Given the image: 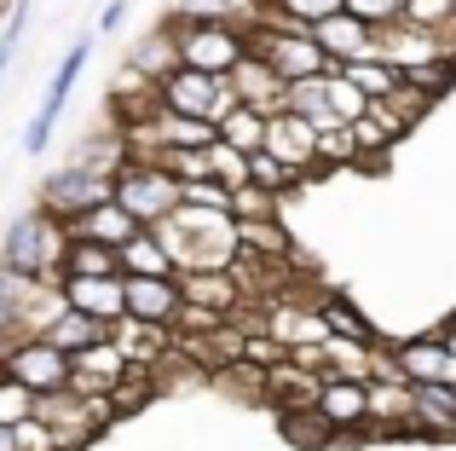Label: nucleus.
Returning a JSON list of instances; mask_svg holds the SVG:
<instances>
[{
    "mask_svg": "<svg viewBox=\"0 0 456 451\" xmlns=\"http://www.w3.org/2000/svg\"><path fill=\"white\" fill-rule=\"evenodd\" d=\"M104 336H110V330H104V324H93V318L69 313V307H64V313H58L53 324L41 330V341H53V348L64 353V359H76V353H87L93 341H104Z\"/></svg>",
    "mask_w": 456,
    "mask_h": 451,
    "instance_id": "5701e85b",
    "label": "nucleus"
},
{
    "mask_svg": "<svg viewBox=\"0 0 456 451\" xmlns=\"http://www.w3.org/2000/svg\"><path fill=\"white\" fill-rule=\"evenodd\" d=\"M248 185H255V192H266V197H289V192H295L301 180H295V174L283 168L278 157H266V151H255V157H248Z\"/></svg>",
    "mask_w": 456,
    "mask_h": 451,
    "instance_id": "7c9ffc66",
    "label": "nucleus"
},
{
    "mask_svg": "<svg viewBox=\"0 0 456 451\" xmlns=\"http://www.w3.org/2000/svg\"><path fill=\"white\" fill-rule=\"evenodd\" d=\"M225 81H232L237 104H248V111H260V116H278V111H283V81L272 76L260 58H243V64H237Z\"/></svg>",
    "mask_w": 456,
    "mask_h": 451,
    "instance_id": "a211bd4d",
    "label": "nucleus"
},
{
    "mask_svg": "<svg viewBox=\"0 0 456 451\" xmlns=\"http://www.w3.org/2000/svg\"><path fill=\"white\" fill-rule=\"evenodd\" d=\"M122 18H127V0H110V6H104V18H99V29H116Z\"/></svg>",
    "mask_w": 456,
    "mask_h": 451,
    "instance_id": "c03bdc74",
    "label": "nucleus"
},
{
    "mask_svg": "<svg viewBox=\"0 0 456 451\" xmlns=\"http://www.w3.org/2000/svg\"><path fill=\"white\" fill-rule=\"evenodd\" d=\"M58 295H64L69 313L93 318V324H104V330H110L116 318L127 313V290H122V278H58Z\"/></svg>",
    "mask_w": 456,
    "mask_h": 451,
    "instance_id": "9d476101",
    "label": "nucleus"
},
{
    "mask_svg": "<svg viewBox=\"0 0 456 451\" xmlns=\"http://www.w3.org/2000/svg\"><path fill=\"white\" fill-rule=\"evenodd\" d=\"M289 353L278 348L272 336H260V330H243V365H255V371H272V365H283Z\"/></svg>",
    "mask_w": 456,
    "mask_h": 451,
    "instance_id": "79ce46f5",
    "label": "nucleus"
},
{
    "mask_svg": "<svg viewBox=\"0 0 456 451\" xmlns=\"http://www.w3.org/2000/svg\"><path fill=\"white\" fill-rule=\"evenodd\" d=\"M318 411L323 422H330L341 440H353L358 429H364V382H341V376H323V388H318Z\"/></svg>",
    "mask_w": 456,
    "mask_h": 451,
    "instance_id": "2eb2a0df",
    "label": "nucleus"
},
{
    "mask_svg": "<svg viewBox=\"0 0 456 451\" xmlns=\"http://www.w3.org/2000/svg\"><path fill=\"white\" fill-rule=\"evenodd\" d=\"M411 434H456V394L451 388H411Z\"/></svg>",
    "mask_w": 456,
    "mask_h": 451,
    "instance_id": "6ab92c4d",
    "label": "nucleus"
},
{
    "mask_svg": "<svg viewBox=\"0 0 456 451\" xmlns=\"http://www.w3.org/2000/svg\"><path fill=\"white\" fill-rule=\"evenodd\" d=\"M312 139H318V127L301 122V116H289V111H278V116H266V157H278L283 168L295 174V180H318V157H312Z\"/></svg>",
    "mask_w": 456,
    "mask_h": 451,
    "instance_id": "1a4fd4ad",
    "label": "nucleus"
},
{
    "mask_svg": "<svg viewBox=\"0 0 456 451\" xmlns=\"http://www.w3.org/2000/svg\"><path fill=\"white\" fill-rule=\"evenodd\" d=\"M225 215H232L237 226H248V220H278V197L255 192V185H237L232 203H225Z\"/></svg>",
    "mask_w": 456,
    "mask_h": 451,
    "instance_id": "e433bc0d",
    "label": "nucleus"
},
{
    "mask_svg": "<svg viewBox=\"0 0 456 451\" xmlns=\"http://www.w3.org/2000/svg\"><path fill=\"white\" fill-rule=\"evenodd\" d=\"M306 35H312V46H318V53L330 58V70H346L353 58H370V41H376V35H370L358 18H346V12L323 18L318 29H306Z\"/></svg>",
    "mask_w": 456,
    "mask_h": 451,
    "instance_id": "ddd939ff",
    "label": "nucleus"
},
{
    "mask_svg": "<svg viewBox=\"0 0 456 451\" xmlns=\"http://www.w3.org/2000/svg\"><path fill=\"white\" fill-rule=\"evenodd\" d=\"M87 58H93V35H81L76 46L64 53V64H58V76L46 81V99L35 104V116H29V127H23V151H46L53 145V134H58V116H64V104H69V87L81 81V70H87Z\"/></svg>",
    "mask_w": 456,
    "mask_h": 451,
    "instance_id": "39448f33",
    "label": "nucleus"
},
{
    "mask_svg": "<svg viewBox=\"0 0 456 451\" xmlns=\"http://www.w3.org/2000/svg\"><path fill=\"white\" fill-rule=\"evenodd\" d=\"M248 58H260L283 87L312 81V76H330V58L312 46V35L306 29H283V23H260V29H248Z\"/></svg>",
    "mask_w": 456,
    "mask_h": 451,
    "instance_id": "7ed1b4c3",
    "label": "nucleus"
},
{
    "mask_svg": "<svg viewBox=\"0 0 456 451\" xmlns=\"http://www.w3.org/2000/svg\"><path fill=\"white\" fill-rule=\"evenodd\" d=\"M69 237H81V243H104V249H122V243H134L139 237V226H134V215H127L122 203H99V209H87L81 220H69L64 226Z\"/></svg>",
    "mask_w": 456,
    "mask_h": 451,
    "instance_id": "f3484780",
    "label": "nucleus"
},
{
    "mask_svg": "<svg viewBox=\"0 0 456 451\" xmlns=\"http://www.w3.org/2000/svg\"><path fill=\"white\" fill-rule=\"evenodd\" d=\"M232 226H237V220H232ZM237 255L278 266V260H289V232H283L278 220H248V226H237Z\"/></svg>",
    "mask_w": 456,
    "mask_h": 451,
    "instance_id": "4be33fe9",
    "label": "nucleus"
},
{
    "mask_svg": "<svg viewBox=\"0 0 456 451\" xmlns=\"http://www.w3.org/2000/svg\"><path fill=\"white\" fill-rule=\"evenodd\" d=\"M208 180H214V185H225V192H237V185H248V157H243V151H232V145H220V139H214V145H208Z\"/></svg>",
    "mask_w": 456,
    "mask_h": 451,
    "instance_id": "72a5a7b5",
    "label": "nucleus"
},
{
    "mask_svg": "<svg viewBox=\"0 0 456 451\" xmlns=\"http://www.w3.org/2000/svg\"><path fill=\"white\" fill-rule=\"evenodd\" d=\"M174 53L185 70L220 81L248 58V35L232 29V23H174Z\"/></svg>",
    "mask_w": 456,
    "mask_h": 451,
    "instance_id": "20e7f679",
    "label": "nucleus"
},
{
    "mask_svg": "<svg viewBox=\"0 0 456 451\" xmlns=\"http://www.w3.org/2000/svg\"><path fill=\"white\" fill-rule=\"evenodd\" d=\"M179 203H185V209H208V215H225L232 192L214 185V180H191V185H179Z\"/></svg>",
    "mask_w": 456,
    "mask_h": 451,
    "instance_id": "a19ab883",
    "label": "nucleus"
},
{
    "mask_svg": "<svg viewBox=\"0 0 456 451\" xmlns=\"http://www.w3.org/2000/svg\"><path fill=\"white\" fill-rule=\"evenodd\" d=\"M451 76H456V58H428V64H416V70H404V87H416V93H428V99L439 104V93L451 87Z\"/></svg>",
    "mask_w": 456,
    "mask_h": 451,
    "instance_id": "c9c22d12",
    "label": "nucleus"
},
{
    "mask_svg": "<svg viewBox=\"0 0 456 451\" xmlns=\"http://www.w3.org/2000/svg\"><path fill=\"white\" fill-rule=\"evenodd\" d=\"M439 341H445V348H451V359H456V324H445V330H439Z\"/></svg>",
    "mask_w": 456,
    "mask_h": 451,
    "instance_id": "a18cd8bd",
    "label": "nucleus"
},
{
    "mask_svg": "<svg viewBox=\"0 0 456 451\" xmlns=\"http://www.w3.org/2000/svg\"><path fill=\"white\" fill-rule=\"evenodd\" d=\"M323 93H330V116H335L341 127H353L358 116L370 111V99H364V93H358L353 81L341 76V70H330V76H323Z\"/></svg>",
    "mask_w": 456,
    "mask_h": 451,
    "instance_id": "c756f323",
    "label": "nucleus"
},
{
    "mask_svg": "<svg viewBox=\"0 0 456 451\" xmlns=\"http://www.w3.org/2000/svg\"><path fill=\"white\" fill-rule=\"evenodd\" d=\"M451 324H456V318H451Z\"/></svg>",
    "mask_w": 456,
    "mask_h": 451,
    "instance_id": "49530a36",
    "label": "nucleus"
},
{
    "mask_svg": "<svg viewBox=\"0 0 456 451\" xmlns=\"http://www.w3.org/2000/svg\"><path fill=\"white\" fill-rule=\"evenodd\" d=\"M110 197L134 215L139 232H151V226H162L179 209V180L162 162H122V174L110 180Z\"/></svg>",
    "mask_w": 456,
    "mask_h": 451,
    "instance_id": "f03ea898",
    "label": "nucleus"
},
{
    "mask_svg": "<svg viewBox=\"0 0 456 451\" xmlns=\"http://www.w3.org/2000/svg\"><path fill=\"white\" fill-rule=\"evenodd\" d=\"M318 371H323V376H341V382H370V376H376V348L330 336V341L318 348Z\"/></svg>",
    "mask_w": 456,
    "mask_h": 451,
    "instance_id": "aec40b11",
    "label": "nucleus"
},
{
    "mask_svg": "<svg viewBox=\"0 0 456 451\" xmlns=\"http://www.w3.org/2000/svg\"><path fill=\"white\" fill-rule=\"evenodd\" d=\"M12 451H58V440H53V429H46V422L23 417L18 429H12Z\"/></svg>",
    "mask_w": 456,
    "mask_h": 451,
    "instance_id": "37998d69",
    "label": "nucleus"
},
{
    "mask_svg": "<svg viewBox=\"0 0 456 451\" xmlns=\"http://www.w3.org/2000/svg\"><path fill=\"white\" fill-rule=\"evenodd\" d=\"M0 371H6L18 388H29L35 399H41V394H64V388H69V359L53 348V341H41V336H29V341H18V348H6Z\"/></svg>",
    "mask_w": 456,
    "mask_h": 451,
    "instance_id": "0eeeda50",
    "label": "nucleus"
},
{
    "mask_svg": "<svg viewBox=\"0 0 456 451\" xmlns=\"http://www.w3.org/2000/svg\"><path fill=\"white\" fill-rule=\"evenodd\" d=\"M312 157H318V168H346L353 162V134L346 127H318V139H312Z\"/></svg>",
    "mask_w": 456,
    "mask_h": 451,
    "instance_id": "4c0bfd02",
    "label": "nucleus"
},
{
    "mask_svg": "<svg viewBox=\"0 0 456 451\" xmlns=\"http://www.w3.org/2000/svg\"><path fill=\"white\" fill-rule=\"evenodd\" d=\"M110 348L122 353L127 365H134V371H151L156 359H162L167 348H174V330H162V324H145V318H116L110 324Z\"/></svg>",
    "mask_w": 456,
    "mask_h": 451,
    "instance_id": "4468645a",
    "label": "nucleus"
},
{
    "mask_svg": "<svg viewBox=\"0 0 456 451\" xmlns=\"http://www.w3.org/2000/svg\"><path fill=\"white\" fill-rule=\"evenodd\" d=\"M179 307H197L208 318H232L243 307V290H237L232 272H179Z\"/></svg>",
    "mask_w": 456,
    "mask_h": 451,
    "instance_id": "f8f14e48",
    "label": "nucleus"
},
{
    "mask_svg": "<svg viewBox=\"0 0 456 451\" xmlns=\"http://www.w3.org/2000/svg\"><path fill=\"white\" fill-rule=\"evenodd\" d=\"M381 104H387V111H393V116L404 122V134H411V127L422 122L428 111H434V99H428V93H416V87H404V81H399V87H393V93H387Z\"/></svg>",
    "mask_w": 456,
    "mask_h": 451,
    "instance_id": "ea45409f",
    "label": "nucleus"
},
{
    "mask_svg": "<svg viewBox=\"0 0 456 451\" xmlns=\"http://www.w3.org/2000/svg\"><path fill=\"white\" fill-rule=\"evenodd\" d=\"M23 417H35V394H29V388H18L6 371H0V429H18Z\"/></svg>",
    "mask_w": 456,
    "mask_h": 451,
    "instance_id": "58836bf2",
    "label": "nucleus"
},
{
    "mask_svg": "<svg viewBox=\"0 0 456 451\" xmlns=\"http://www.w3.org/2000/svg\"><path fill=\"white\" fill-rule=\"evenodd\" d=\"M214 139H220V145H232V151H243V157H255V151H266V116L248 111V104H237V111L214 127Z\"/></svg>",
    "mask_w": 456,
    "mask_h": 451,
    "instance_id": "a878e982",
    "label": "nucleus"
},
{
    "mask_svg": "<svg viewBox=\"0 0 456 451\" xmlns=\"http://www.w3.org/2000/svg\"><path fill=\"white\" fill-rule=\"evenodd\" d=\"M116 260H122V278H179L174 255L162 249V237H156V232H139L134 243H122V249H116Z\"/></svg>",
    "mask_w": 456,
    "mask_h": 451,
    "instance_id": "412c9836",
    "label": "nucleus"
},
{
    "mask_svg": "<svg viewBox=\"0 0 456 451\" xmlns=\"http://www.w3.org/2000/svg\"><path fill=\"white\" fill-rule=\"evenodd\" d=\"M156 399V382H151V371H127L122 382L110 388V417H127V411H145Z\"/></svg>",
    "mask_w": 456,
    "mask_h": 451,
    "instance_id": "2f4dec72",
    "label": "nucleus"
},
{
    "mask_svg": "<svg viewBox=\"0 0 456 451\" xmlns=\"http://www.w3.org/2000/svg\"><path fill=\"white\" fill-rule=\"evenodd\" d=\"M122 290H127V318L174 330V318H179V283L174 278H122Z\"/></svg>",
    "mask_w": 456,
    "mask_h": 451,
    "instance_id": "dca6fc26",
    "label": "nucleus"
},
{
    "mask_svg": "<svg viewBox=\"0 0 456 451\" xmlns=\"http://www.w3.org/2000/svg\"><path fill=\"white\" fill-rule=\"evenodd\" d=\"M127 371H134V365H127L122 353L110 348V336H104V341H93L87 353H76V359H69V394H81V399H110V388L122 382Z\"/></svg>",
    "mask_w": 456,
    "mask_h": 451,
    "instance_id": "9b49d317",
    "label": "nucleus"
},
{
    "mask_svg": "<svg viewBox=\"0 0 456 451\" xmlns=\"http://www.w3.org/2000/svg\"><path fill=\"white\" fill-rule=\"evenodd\" d=\"M283 434H289V446H306V451H330L341 446V434L330 429V422L318 417V411H289V417H278Z\"/></svg>",
    "mask_w": 456,
    "mask_h": 451,
    "instance_id": "c85d7f7f",
    "label": "nucleus"
},
{
    "mask_svg": "<svg viewBox=\"0 0 456 451\" xmlns=\"http://www.w3.org/2000/svg\"><path fill=\"white\" fill-rule=\"evenodd\" d=\"M318 318L330 324V336H341V341H364V348H376V330H370V318H364V313H353V307H346L341 295H323V301H318Z\"/></svg>",
    "mask_w": 456,
    "mask_h": 451,
    "instance_id": "bb28decb",
    "label": "nucleus"
},
{
    "mask_svg": "<svg viewBox=\"0 0 456 451\" xmlns=\"http://www.w3.org/2000/svg\"><path fill=\"white\" fill-rule=\"evenodd\" d=\"M387 359H393V371H399L404 388H451L456 394V359L439 336H411V341H399Z\"/></svg>",
    "mask_w": 456,
    "mask_h": 451,
    "instance_id": "6e6552de",
    "label": "nucleus"
},
{
    "mask_svg": "<svg viewBox=\"0 0 456 451\" xmlns=\"http://www.w3.org/2000/svg\"><path fill=\"white\" fill-rule=\"evenodd\" d=\"M99 203H110V180L104 174H93L87 162H69V168H58L53 180L41 185V215H53L58 226H69V220H81L87 209H99Z\"/></svg>",
    "mask_w": 456,
    "mask_h": 451,
    "instance_id": "423d86ee",
    "label": "nucleus"
},
{
    "mask_svg": "<svg viewBox=\"0 0 456 451\" xmlns=\"http://www.w3.org/2000/svg\"><path fill=\"white\" fill-rule=\"evenodd\" d=\"M341 76H346V81H353V87H358V93H364V99H370V104H376V99H387V93H393V87H399V70H393V64H381V58H376V53H370V58H353V64H346V70H341Z\"/></svg>",
    "mask_w": 456,
    "mask_h": 451,
    "instance_id": "cd10ccee",
    "label": "nucleus"
},
{
    "mask_svg": "<svg viewBox=\"0 0 456 451\" xmlns=\"http://www.w3.org/2000/svg\"><path fill=\"white\" fill-rule=\"evenodd\" d=\"M64 243H69L64 226H58L53 215H41V209H29V215L12 220L6 243H0V266L18 272V278L58 283L64 278Z\"/></svg>",
    "mask_w": 456,
    "mask_h": 451,
    "instance_id": "f257e3e1",
    "label": "nucleus"
},
{
    "mask_svg": "<svg viewBox=\"0 0 456 451\" xmlns=\"http://www.w3.org/2000/svg\"><path fill=\"white\" fill-rule=\"evenodd\" d=\"M64 278H122V260H116V249H104V243L69 237L64 243Z\"/></svg>",
    "mask_w": 456,
    "mask_h": 451,
    "instance_id": "b1692460",
    "label": "nucleus"
},
{
    "mask_svg": "<svg viewBox=\"0 0 456 451\" xmlns=\"http://www.w3.org/2000/svg\"><path fill=\"white\" fill-rule=\"evenodd\" d=\"M127 70H139L145 81H162L167 70H179V53H174V23H162L156 35L134 46V58H127Z\"/></svg>",
    "mask_w": 456,
    "mask_h": 451,
    "instance_id": "393cba45",
    "label": "nucleus"
},
{
    "mask_svg": "<svg viewBox=\"0 0 456 451\" xmlns=\"http://www.w3.org/2000/svg\"><path fill=\"white\" fill-rule=\"evenodd\" d=\"M341 12H346V18H358L370 35H381V29H393V23H404V0H341Z\"/></svg>",
    "mask_w": 456,
    "mask_h": 451,
    "instance_id": "473e14b6",
    "label": "nucleus"
},
{
    "mask_svg": "<svg viewBox=\"0 0 456 451\" xmlns=\"http://www.w3.org/2000/svg\"><path fill=\"white\" fill-rule=\"evenodd\" d=\"M456 18V0H404V23L422 35H445Z\"/></svg>",
    "mask_w": 456,
    "mask_h": 451,
    "instance_id": "f704fd0d",
    "label": "nucleus"
}]
</instances>
